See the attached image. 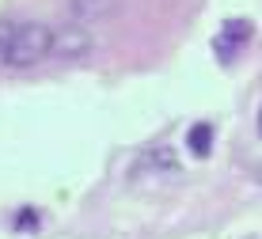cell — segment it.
I'll return each instance as SVG.
<instances>
[{
	"label": "cell",
	"mask_w": 262,
	"mask_h": 239,
	"mask_svg": "<svg viewBox=\"0 0 262 239\" xmlns=\"http://www.w3.org/2000/svg\"><path fill=\"white\" fill-rule=\"evenodd\" d=\"M50 42H53L50 27H42V23H15L12 42H8V50H4L0 61L12 65V69H31V65H38L42 57H50Z\"/></svg>",
	"instance_id": "6da1fadb"
},
{
	"label": "cell",
	"mask_w": 262,
	"mask_h": 239,
	"mask_svg": "<svg viewBox=\"0 0 262 239\" xmlns=\"http://www.w3.org/2000/svg\"><path fill=\"white\" fill-rule=\"evenodd\" d=\"M88 50H92V34H88L84 27L69 23V27H57V31H53L50 57H61V61H80Z\"/></svg>",
	"instance_id": "7a4b0ae2"
},
{
	"label": "cell",
	"mask_w": 262,
	"mask_h": 239,
	"mask_svg": "<svg viewBox=\"0 0 262 239\" xmlns=\"http://www.w3.org/2000/svg\"><path fill=\"white\" fill-rule=\"evenodd\" d=\"M251 38V23L247 19H236V23H224L221 27V38H216V50H221V57H228V46H247Z\"/></svg>",
	"instance_id": "3957f363"
},
{
	"label": "cell",
	"mask_w": 262,
	"mask_h": 239,
	"mask_svg": "<svg viewBox=\"0 0 262 239\" xmlns=\"http://www.w3.org/2000/svg\"><path fill=\"white\" fill-rule=\"evenodd\" d=\"M186 148H190L194 156H209L213 152V125L209 122L190 125V133H186Z\"/></svg>",
	"instance_id": "277c9868"
},
{
	"label": "cell",
	"mask_w": 262,
	"mask_h": 239,
	"mask_svg": "<svg viewBox=\"0 0 262 239\" xmlns=\"http://www.w3.org/2000/svg\"><path fill=\"white\" fill-rule=\"evenodd\" d=\"M114 8V0H72V15L76 19H99V15H106Z\"/></svg>",
	"instance_id": "5b68a950"
},
{
	"label": "cell",
	"mask_w": 262,
	"mask_h": 239,
	"mask_svg": "<svg viewBox=\"0 0 262 239\" xmlns=\"http://www.w3.org/2000/svg\"><path fill=\"white\" fill-rule=\"evenodd\" d=\"M12 31H15V23H0V57H4L8 42H12Z\"/></svg>",
	"instance_id": "8992f818"
},
{
	"label": "cell",
	"mask_w": 262,
	"mask_h": 239,
	"mask_svg": "<svg viewBox=\"0 0 262 239\" xmlns=\"http://www.w3.org/2000/svg\"><path fill=\"white\" fill-rule=\"evenodd\" d=\"M34 216H38V213H34V209H27V213H19V228L27 224V228H34V224H38V220H34Z\"/></svg>",
	"instance_id": "52a82bcc"
},
{
	"label": "cell",
	"mask_w": 262,
	"mask_h": 239,
	"mask_svg": "<svg viewBox=\"0 0 262 239\" xmlns=\"http://www.w3.org/2000/svg\"><path fill=\"white\" fill-rule=\"evenodd\" d=\"M258 137H262V106H258Z\"/></svg>",
	"instance_id": "ba28073f"
}]
</instances>
